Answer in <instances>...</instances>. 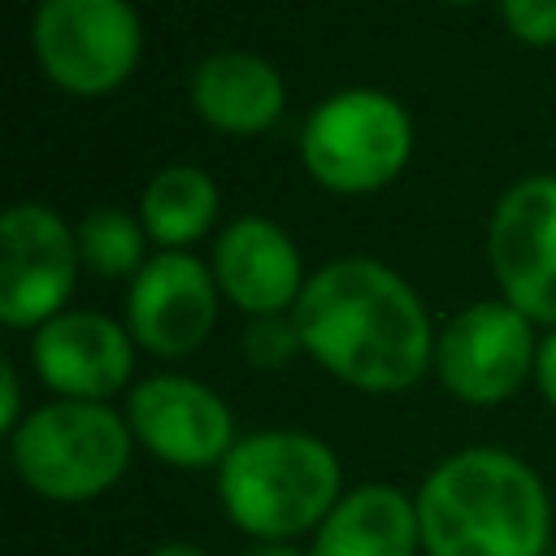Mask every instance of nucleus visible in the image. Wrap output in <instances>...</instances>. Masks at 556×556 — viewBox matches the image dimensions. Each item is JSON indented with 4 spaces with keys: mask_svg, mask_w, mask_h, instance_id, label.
Listing matches in <instances>:
<instances>
[{
    "mask_svg": "<svg viewBox=\"0 0 556 556\" xmlns=\"http://www.w3.org/2000/svg\"><path fill=\"white\" fill-rule=\"evenodd\" d=\"M304 352L343 387L400 395L434 369V326L421 295L374 256H339L308 274L291 308Z\"/></svg>",
    "mask_w": 556,
    "mask_h": 556,
    "instance_id": "nucleus-1",
    "label": "nucleus"
},
{
    "mask_svg": "<svg viewBox=\"0 0 556 556\" xmlns=\"http://www.w3.org/2000/svg\"><path fill=\"white\" fill-rule=\"evenodd\" d=\"M426 556H547L552 495L508 447H460L417 486Z\"/></svg>",
    "mask_w": 556,
    "mask_h": 556,
    "instance_id": "nucleus-2",
    "label": "nucleus"
},
{
    "mask_svg": "<svg viewBox=\"0 0 556 556\" xmlns=\"http://www.w3.org/2000/svg\"><path fill=\"white\" fill-rule=\"evenodd\" d=\"M217 500L252 543H295L343 500V465L308 430H252L217 465Z\"/></svg>",
    "mask_w": 556,
    "mask_h": 556,
    "instance_id": "nucleus-3",
    "label": "nucleus"
},
{
    "mask_svg": "<svg viewBox=\"0 0 556 556\" xmlns=\"http://www.w3.org/2000/svg\"><path fill=\"white\" fill-rule=\"evenodd\" d=\"M135 456L126 413L96 400H48L9 434V460L48 504H87L113 491Z\"/></svg>",
    "mask_w": 556,
    "mask_h": 556,
    "instance_id": "nucleus-4",
    "label": "nucleus"
},
{
    "mask_svg": "<svg viewBox=\"0 0 556 556\" xmlns=\"http://www.w3.org/2000/svg\"><path fill=\"white\" fill-rule=\"evenodd\" d=\"M413 156L408 109L378 87H343L326 96L300 130V161L326 191L369 195L400 178Z\"/></svg>",
    "mask_w": 556,
    "mask_h": 556,
    "instance_id": "nucleus-5",
    "label": "nucleus"
},
{
    "mask_svg": "<svg viewBox=\"0 0 556 556\" xmlns=\"http://www.w3.org/2000/svg\"><path fill=\"white\" fill-rule=\"evenodd\" d=\"M30 48L61 91L104 96L135 74L143 26L130 0H39Z\"/></svg>",
    "mask_w": 556,
    "mask_h": 556,
    "instance_id": "nucleus-6",
    "label": "nucleus"
},
{
    "mask_svg": "<svg viewBox=\"0 0 556 556\" xmlns=\"http://www.w3.org/2000/svg\"><path fill=\"white\" fill-rule=\"evenodd\" d=\"M534 321L508 300H478L460 308L434 339V374L447 395L473 408L513 400L534 378Z\"/></svg>",
    "mask_w": 556,
    "mask_h": 556,
    "instance_id": "nucleus-7",
    "label": "nucleus"
},
{
    "mask_svg": "<svg viewBox=\"0 0 556 556\" xmlns=\"http://www.w3.org/2000/svg\"><path fill=\"white\" fill-rule=\"evenodd\" d=\"M486 261L504 300L556 330V174L513 182L486 222Z\"/></svg>",
    "mask_w": 556,
    "mask_h": 556,
    "instance_id": "nucleus-8",
    "label": "nucleus"
},
{
    "mask_svg": "<svg viewBox=\"0 0 556 556\" xmlns=\"http://www.w3.org/2000/svg\"><path fill=\"white\" fill-rule=\"evenodd\" d=\"M78 235L48 204H13L0 217V321L39 330L65 313L78 278Z\"/></svg>",
    "mask_w": 556,
    "mask_h": 556,
    "instance_id": "nucleus-9",
    "label": "nucleus"
},
{
    "mask_svg": "<svg viewBox=\"0 0 556 556\" xmlns=\"http://www.w3.org/2000/svg\"><path fill=\"white\" fill-rule=\"evenodd\" d=\"M126 421L135 443L174 469H217L239 443L230 404L187 374L139 378L126 395Z\"/></svg>",
    "mask_w": 556,
    "mask_h": 556,
    "instance_id": "nucleus-10",
    "label": "nucleus"
},
{
    "mask_svg": "<svg viewBox=\"0 0 556 556\" xmlns=\"http://www.w3.org/2000/svg\"><path fill=\"white\" fill-rule=\"evenodd\" d=\"M217 295L222 287L213 278V265L191 252H156L130 278L126 330L143 352L161 361L191 356L213 334Z\"/></svg>",
    "mask_w": 556,
    "mask_h": 556,
    "instance_id": "nucleus-11",
    "label": "nucleus"
},
{
    "mask_svg": "<svg viewBox=\"0 0 556 556\" xmlns=\"http://www.w3.org/2000/svg\"><path fill=\"white\" fill-rule=\"evenodd\" d=\"M135 339L126 321H113L96 308H65L43 321L30 339V365L56 400H96L109 404L135 378Z\"/></svg>",
    "mask_w": 556,
    "mask_h": 556,
    "instance_id": "nucleus-12",
    "label": "nucleus"
},
{
    "mask_svg": "<svg viewBox=\"0 0 556 556\" xmlns=\"http://www.w3.org/2000/svg\"><path fill=\"white\" fill-rule=\"evenodd\" d=\"M213 278L248 317L291 313L308 274L291 235L269 217H235L213 243Z\"/></svg>",
    "mask_w": 556,
    "mask_h": 556,
    "instance_id": "nucleus-13",
    "label": "nucleus"
},
{
    "mask_svg": "<svg viewBox=\"0 0 556 556\" xmlns=\"http://www.w3.org/2000/svg\"><path fill=\"white\" fill-rule=\"evenodd\" d=\"M308 556H426L417 495L391 482H361L343 491L317 526Z\"/></svg>",
    "mask_w": 556,
    "mask_h": 556,
    "instance_id": "nucleus-14",
    "label": "nucleus"
},
{
    "mask_svg": "<svg viewBox=\"0 0 556 556\" xmlns=\"http://www.w3.org/2000/svg\"><path fill=\"white\" fill-rule=\"evenodd\" d=\"M287 87L278 70L256 52H213L191 74V109L222 135H261L278 122Z\"/></svg>",
    "mask_w": 556,
    "mask_h": 556,
    "instance_id": "nucleus-15",
    "label": "nucleus"
},
{
    "mask_svg": "<svg viewBox=\"0 0 556 556\" xmlns=\"http://www.w3.org/2000/svg\"><path fill=\"white\" fill-rule=\"evenodd\" d=\"M217 182L200 165H165L139 191V222L161 252H187L217 222Z\"/></svg>",
    "mask_w": 556,
    "mask_h": 556,
    "instance_id": "nucleus-16",
    "label": "nucleus"
},
{
    "mask_svg": "<svg viewBox=\"0 0 556 556\" xmlns=\"http://www.w3.org/2000/svg\"><path fill=\"white\" fill-rule=\"evenodd\" d=\"M78 261L96 274V278H135L148 256V230L139 217H130L126 208H91L78 226Z\"/></svg>",
    "mask_w": 556,
    "mask_h": 556,
    "instance_id": "nucleus-17",
    "label": "nucleus"
},
{
    "mask_svg": "<svg viewBox=\"0 0 556 556\" xmlns=\"http://www.w3.org/2000/svg\"><path fill=\"white\" fill-rule=\"evenodd\" d=\"M239 352L252 369H282L304 352V339H300V326L291 313H265V317L243 321Z\"/></svg>",
    "mask_w": 556,
    "mask_h": 556,
    "instance_id": "nucleus-18",
    "label": "nucleus"
},
{
    "mask_svg": "<svg viewBox=\"0 0 556 556\" xmlns=\"http://www.w3.org/2000/svg\"><path fill=\"white\" fill-rule=\"evenodd\" d=\"M500 13L513 39L530 48L556 43V0H500Z\"/></svg>",
    "mask_w": 556,
    "mask_h": 556,
    "instance_id": "nucleus-19",
    "label": "nucleus"
},
{
    "mask_svg": "<svg viewBox=\"0 0 556 556\" xmlns=\"http://www.w3.org/2000/svg\"><path fill=\"white\" fill-rule=\"evenodd\" d=\"M22 421H26V413H22V378H17V365L13 361H0V430L13 434Z\"/></svg>",
    "mask_w": 556,
    "mask_h": 556,
    "instance_id": "nucleus-20",
    "label": "nucleus"
},
{
    "mask_svg": "<svg viewBox=\"0 0 556 556\" xmlns=\"http://www.w3.org/2000/svg\"><path fill=\"white\" fill-rule=\"evenodd\" d=\"M534 382L543 391V400L556 408V330H547L539 339V361H534Z\"/></svg>",
    "mask_w": 556,
    "mask_h": 556,
    "instance_id": "nucleus-21",
    "label": "nucleus"
},
{
    "mask_svg": "<svg viewBox=\"0 0 556 556\" xmlns=\"http://www.w3.org/2000/svg\"><path fill=\"white\" fill-rule=\"evenodd\" d=\"M239 556H308V547H300V543H248Z\"/></svg>",
    "mask_w": 556,
    "mask_h": 556,
    "instance_id": "nucleus-22",
    "label": "nucleus"
},
{
    "mask_svg": "<svg viewBox=\"0 0 556 556\" xmlns=\"http://www.w3.org/2000/svg\"><path fill=\"white\" fill-rule=\"evenodd\" d=\"M148 556H208L200 543H187V539H169V543H161V547H152Z\"/></svg>",
    "mask_w": 556,
    "mask_h": 556,
    "instance_id": "nucleus-23",
    "label": "nucleus"
},
{
    "mask_svg": "<svg viewBox=\"0 0 556 556\" xmlns=\"http://www.w3.org/2000/svg\"><path fill=\"white\" fill-rule=\"evenodd\" d=\"M443 4H478V0H443Z\"/></svg>",
    "mask_w": 556,
    "mask_h": 556,
    "instance_id": "nucleus-24",
    "label": "nucleus"
}]
</instances>
